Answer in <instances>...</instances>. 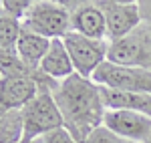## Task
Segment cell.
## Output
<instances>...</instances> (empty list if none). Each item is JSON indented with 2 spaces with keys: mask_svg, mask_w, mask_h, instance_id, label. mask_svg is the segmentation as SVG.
<instances>
[{
  "mask_svg": "<svg viewBox=\"0 0 151 143\" xmlns=\"http://www.w3.org/2000/svg\"><path fill=\"white\" fill-rule=\"evenodd\" d=\"M103 125L119 137H125L135 143H143L151 135V117L137 111L107 109L103 115Z\"/></svg>",
  "mask_w": 151,
  "mask_h": 143,
  "instance_id": "obj_9",
  "label": "cell"
},
{
  "mask_svg": "<svg viewBox=\"0 0 151 143\" xmlns=\"http://www.w3.org/2000/svg\"><path fill=\"white\" fill-rule=\"evenodd\" d=\"M24 121L22 109L2 111L0 115V143H22Z\"/></svg>",
  "mask_w": 151,
  "mask_h": 143,
  "instance_id": "obj_14",
  "label": "cell"
},
{
  "mask_svg": "<svg viewBox=\"0 0 151 143\" xmlns=\"http://www.w3.org/2000/svg\"><path fill=\"white\" fill-rule=\"evenodd\" d=\"M30 143H45V139H42V137H36V139H32Z\"/></svg>",
  "mask_w": 151,
  "mask_h": 143,
  "instance_id": "obj_21",
  "label": "cell"
},
{
  "mask_svg": "<svg viewBox=\"0 0 151 143\" xmlns=\"http://www.w3.org/2000/svg\"><path fill=\"white\" fill-rule=\"evenodd\" d=\"M85 143H135V141H129L125 137H119L117 133H113L111 129H107L105 125H101V127H97L85 139Z\"/></svg>",
  "mask_w": 151,
  "mask_h": 143,
  "instance_id": "obj_18",
  "label": "cell"
},
{
  "mask_svg": "<svg viewBox=\"0 0 151 143\" xmlns=\"http://www.w3.org/2000/svg\"><path fill=\"white\" fill-rule=\"evenodd\" d=\"M22 75L32 73L24 67L16 47H0V77H22Z\"/></svg>",
  "mask_w": 151,
  "mask_h": 143,
  "instance_id": "obj_15",
  "label": "cell"
},
{
  "mask_svg": "<svg viewBox=\"0 0 151 143\" xmlns=\"http://www.w3.org/2000/svg\"><path fill=\"white\" fill-rule=\"evenodd\" d=\"M101 97H103L105 109H125V111H137L143 115L151 117V95L145 93H125V91H115L101 87Z\"/></svg>",
  "mask_w": 151,
  "mask_h": 143,
  "instance_id": "obj_13",
  "label": "cell"
},
{
  "mask_svg": "<svg viewBox=\"0 0 151 143\" xmlns=\"http://www.w3.org/2000/svg\"><path fill=\"white\" fill-rule=\"evenodd\" d=\"M70 10V30L93 40H107L105 14L99 2H65Z\"/></svg>",
  "mask_w": 151,
  "mask_h": 143,
  "instance_id": "obj_10",
  "label": "cell"
},
{
  "mask_svg": "<svg viewBox=\"0 0 151 143\" xmlns=\"http://www.w3.org/2000/svg\"><path fill=\"white\" fill-rule=\"evenodd\" d=\"M101 10L105 14L107 24V40H119L123 36L131 34L135 28L141 26V10L139 2H99Z\"/></svg>",
  "mask_w": 151,
  "mask_h": 143,
  "instance_id": "obj_8",
  "label": "cell"
},
{
  "mask_svg": "<svg viewBox=\"0 0 151 143\" xmlns=\"http://www.w3.org/2000/svg\"><path fill=\"white\" fill-rule=\"evenodd\" d=\"M38 73H42L47 79L55 81V83H60V81L69 79L70 75H75V67H73V60L69 57V50L65 47L63 38H52L50 40L47 55L40 60Z\"/></svg>",
  "mask_w": 151,
  "mask_h": 143,
  "instance_id": "obj_11",
  "label": "cell"
},
{
  "mask_svg": "<svg viewBox=\"0 0 151 143\" xmlns=\"http://www.w3.org/2000/svg\"><path fill=\"white\" fill-rule=\"evenodd\" d=\"M143 143H151V135H149V137H147V139H145Z\"/></svg>",
  "mask_w": 151,
  "mask_h": 143,
  "instance_id": "obj_22",
  "label": "cell"
},
{
  "mask_svg": "<svg viewBox=\"0 0 151 143\" xmlns=\"http://www.w3.org/2000/svg\"><path fill=\"white\" fill-rule=\"evenodd\" d=\"M52 85H55V81L47 79L40 85L38 95L22 109V121H24L22 143H30L32 139L42 137L52 129L65 127L63 115H60L57 103H55V97H52Z\"/></svg>",
  "mask_w": 151,
  "mask_h": 143,
  "instance_id": "obj_2",
  "label": "cell"
},
{
  "mask_svg": "<svg viewBox=\"0 0 151 143\" xmlns=\"http://www.w3.org/2000/svg\"><path fill=\"white\" fill-rule=\"evenodd\" d=\"M22 24L48 40L65 38L70 32V10L65 6V2L38 0L32 4Z\"/></svg>",
  "mask_w": 151,
  "mask_h": 143,
  "instance_id": "obj_3",
  "label": "cell"
},
{
  "mask_svg": "<svg viewBox=\"0 0 151 143\" xmlns=\"http://www.w3.org/2000/svg\"><path fill=\"white\" fill-rule=\"evenodd\" d=\"M0 115H2V109H0Z\"/></svg>",
  "mask_w": 151,
  "mask_h": 143,
  "instance_id": "obj_23",
  "label": "cell"
},
{
  "mask_svg": "<svg viewBox=\"0 0 151 143\" xmlns=\"http://www.w3.org/2000/svg\"><path fill=\"white\" fill-rule=\"evenodd\" d=\"M107 60L151 71V32L141 24L131 34L119 40H111L107 48Z\"/></svg>",
  "mask_w": 151,
  "mask_h": 143,
  "instance_id": "obj_5",
  "label": "cell"
},
{
  "mask_svg": "<svg viewBox=\"0 0 151 143\" xmlns=\"http://www.w3.org/2000/svg\"><path fill=\"white\" fill-rule=\"evenodd\" d=\"M45 143H79L75 139V135L67 129V127H58V129H52L50 133L42 135Z\"/></svg>",
  "mask_w": 151,
  "mask_h": 143,
  "instance_id": "obj_19",
  "label": "cell"
},
{
  "mask_svg": "<svg viewBox=\"0 0 151 143\" xmlns=\"http://www.w3.org/2000/svg\"><path fill=\"white\" fill-rule=\"evenodd\" d=\"M32 4H35L32 0H2V10L6 12L8 16L22 22L26 18V14L30 12Z\"/></svg>",
  "mask_w": 151,
  "mask_h": 143,
  "instance_id": "obj_17",
  "label": "cell"
},
{
  "mask_svg": "<svg viewBox=\"0 0 151 143\" xmlns=\"http://www.w3.org/2000/svg\"><path fill=\"white\" fill-rule=\"evenodd\" d=\"M20 32H22V22L8 16L0 8V47H16Z\"/></svg>",
  "mask_w": 151,
  "mask_h": 143,
  "instance_id": "obj_16",
  "label": "cell"
},
{
  "mask_svg": "<svg viewBox=\"0 0 151 143\" xmlns=\"http://www.w3.org/2000/svg\"><path fill=\"white\" fill-rule=\"evenodd\" d=\"M99 87L125 91V93H145L151 95V71L139 67H125L105 60L91 77Z\"/></svg>",
  "mask_w": 151,
  "mask_h": 143,
  "instance_id": "obj_4",
  "label": "cell"
},
{
  "mask_svg": "<svg viewBox=\"0 0 151 143\" xmlns=\"http://www.w3.org/2000/svg\"><path fill=\"white\" fill-rule=\"evenodd\" d=\"M141 10V24L151 32V2H139Z\"/></svg>",
  "mask_w": 151,
  "mask_h": 143,
  "instance_id": "obj_20",
  "label": "cell"
},
{
  "mask_svg": "<svg viewBox=\"0 0 151 143\" xmlns=\"http://www.w3.org/2000/svg\"><path fill=\"white\" fill-rule=\"evenodd\" d=\"M52 97L63 115L65 127L69 129L79 143L103 125L105 103L101 97V87L93 79L81 75H70L69 79L52 85Z\"/></svg>",
  "mask_w": 151,
  "mask_h": 143,
  "instance_id": "obj_1",
  "label": "cell"
},
{
  "mask_svg": "<svg viewBox=\"0 0 151 143\" xmlns=\"http://www.w3.org/2000/svg\"><path fill=\"white\" fill-rule=\"evenodd\" d=\"M48 47H50V40L45 36L32 32L30 28H26L22 24V32L18 36V42H16V50H18V57L24 63V67L30 73H36L40 67V60L45 59Z\"/></svg>",
  "mask_w": 151,
  "mask_h": 143,
  "instance_id": "obj_12",
  "label": "cell"
},
{
  "mask_svg": "<svg viewBox=\"0 0 151 143\" xmlns=\"http://www.w3.org/2000/svg\"><path fill=\"white\" fill-rule=\"evenodd\" d=\"M63 42L69 50L75 73L85 77V79H91L95 71L107 60L109 40H93V38H87V36L77 34V32L70 30L63 38Z\"/></svg>",
  "mask_w": 151,
  "mask_h": 143,
  "instance_id": "obj_6",
  "label": "cell"
},
{
  "mask_svg": "<svg viewBox=\"0 0 151 143\" xmlns=\"http://www.w3.org/2000/svg\"><path fill=\"white\" fill-rule=\"evenodd\" d=\"M47 81L42 73L22 75V77H0V109H24L40 91V85Z\"/></svg>",
  "mask_w": 151,
  "mask_h": 143,
  "instance_id": "obj_7",
  "label": "cell"
}]
</instances>
